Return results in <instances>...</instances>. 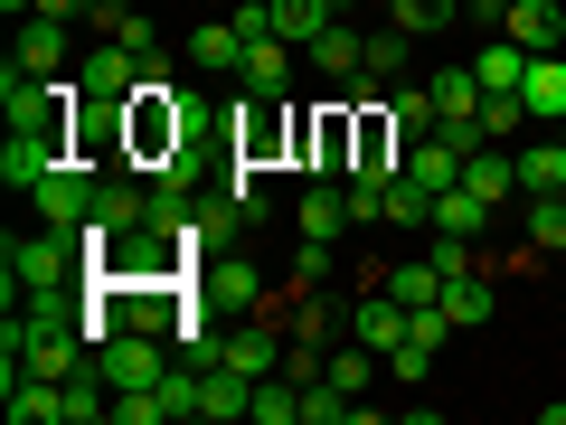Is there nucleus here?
<instances>
[{
    "mask_svg": "<svg viewBox=\"0 0 566 425\" xmlns=\"http://www.w3.org/2000/svg\"><path fill=\"white\" fill-rule=\"evenodd\" d=\"M20 66L57 76V66H66V20H39V10H29V29H20Z\"/></svg>",
    "mask_w": 566,
    "mask_h": 425,
    "instance_id": "5701e85b",
    "label": "nucleus"
},
{
    "mask_svg": "<svg viewBox=\"0 0 566 425\" xmlns=\"http://www.w3.org/2000/svg\"><path fill=\"white\" fill-rule=\"evenodd\" d=\"M95 189H104V170L85 162V152H66V162H57V170H48V180H39V218L76 237V227L95 218Z\"/></svg>",
    "mask_w": 566,
    "mask_h": 425,
    "instance_id": "39448f33",
    "label": "nucleus"
},
{
    "mask_svg": "<svg viewBox=\"0 0 566 425\" xmlns=\"http://www.w3.org/2000/svg\"><path fill=\"white\" fill-rule=\"evenodd\" d=\"M406 180H416L424 199H444V189L463 180V152H453L444 133H416V142H406Z\"/></svg>",
    "mask_w": 566,
    "mask_h": 425,
    "instance_id": "ddd939ff",
    "label": "nucleus"
},
{
    "mask_svg": "<svg viewBox=\"0 0 566 425\" xmlns=\"http://www.w3.org/2000/svg\"><path fill=\"white\" fill-rule=\"evenodd\" d=\"M85 227H104V237H133V227H151V189L104 180V189H95V218H85Z\"/></svg>",
    "mask_w": 566,
    "mask_h": 425,
    "instance_id": "2eb2a0df",
    "label": "nucleus"
},
{
    "mask_svg": "<svg viewBox=\"0 0 566 425\" xmlns=\"http://www.w3.org/2000/svg\"><path fill=\"white\" fill-rule=\"evenodd\" d=\"M387 369H397V387H424V379H434V341H416V331H406V341L387 350Z\"/></svg>",
    "mask_w": 566,
    "mask_h": 425,
    "instance_id": "c756f323",
    "label": "nucleus"
},
{
    "mask_svg": "<svg viewBox=\"0 0 566 425\" xmlns=\"http://www.w3.org/2000/svg\"><path fill=\"white\" fill-rule=\"evenodd\" d=\"M528 123V95H482V142H510Z\"/></svg>",
    "mask_w": 566,
    "mask_h": 425,
    "instance_id": "2f4dec72",
    "label": "nucleus"
},
{
    "mask_svg": "<svg viewBox=\"0 0 566 425\" xmlns=\"http://www.w3.org/2000/svg\"><path fill=\"white\" fill-rule=\"evenodd\" d=\"M444 322H453V331H482V322H491V283H482V274H453V283H444Z\"/></svg>",
    "mask_w": 566,
    "mask_h": 425,
    "instance_id": "393cba45",
    "label": "nucleus"
},
{
    "mask_svg": "<svg viewBox=\"0 0 566 425\" xmlns=\"http://www.w3.org/2000/svg\"><path fill=\"white\" fill-rule=\"evenodd\" d=\"M387 114H397V133H434V85H387Z\"/></svg>",
    "mask_w": 566,
    "mask_h": 425,
    "instance_id": "cd10ccee",
    "label": "nucleus"
},
{
    "mask_svg": "<svg viewBox=\"0 0 566 425\" xmlns=\"http://www.w3.org/2000/svg\"><path fill=\"white\" fill-rule=\"evenodd\" d=\"M463 180L482 189L491 208H501L510 189H520V152H501V142H482V152H463Z\"/></svg>",
    "mask_w": 566,
    "mask_h": 425,
    "instance_id": "6ab92c4d",
    "label": "nucleus"
},
{
    "mask_svg": "<svg viewBox=\"0 0 566 425\" xmlns=\"http://www.w3.org/2000/svg\"><path fill=\"white\" fill-rule=\"evenodd\" d=\"M0 10H10V20H20V10H39V0H0Z\"/></svg>",
    "mask_w": 566,
    "mask_h": 425,
    "instance_id": "4c0bfd02",
    "label": "nucleus"
},
{
    "mask_svg": "<svg viewBox=\"0 0 566 425\" xmlns=\"http://www.w3.org/2000/svg\"><path fill=\"white\" fill-rule=\"evenodd\" d=\"M303 58H312V66H322V76H331V85H349V76H359V66H368V39H359V29H340V20H331V29H322V39H312V48H303Z\"/></svg>",
    "mask_w": 566,
    "mask_h": 425,
    "instance_id": "f3484780",
    "label": "nucleus"
},
{
    "mask_svg": "<svg viewBox=\"0 0 566 425\" xmlns=\"http://www.w3.org/2000/svg\"><path fill=\"white\" fill-rule=\"evenodd\" d=\"M237 76H245V95H283V85H293V48H283V39H255Z\"/></svg>",
    "mask_w": 566,
    "mask_h": 425,
    "instance_id": "aec40b11",
    "label": "nucleus"
},
{
    "mask_svg": "<svg viewBox=\"0 0 566 425\" xmlns=\"http://www.w3.org/2000/svg\"><path fill=\"white\" fill-rule=\"evenodd\" d=\"M520 95H528V123H566V58H528Z\"/></svg>",
    "mask_w": 566,
    "mask_h": 425,
    "instance_id": "a211bd4d",
    "label": "nucleus"
},
{
    "mask_svg": "<svg viewBox=\"0 0 566 425\" xmlns=\"http://www.w3.org/2000/svg\"><path fill=\"white\" fill-rule=\"evenodd\" d=\"M528 246H557L566 256V189H538L528 199Z\"/></svg>",
    "mask_w": 566,
    "mask_h": 425,
    "instance_id": "c85d7f7f",
    "label": "nucleus"
},
{
    "mask_svg": "<svg viewBox=\"0 0 566 425\" xmlns=\"http://www.w3.org/2000/svg\"><path fill=\"white\" fill-rule=\"evenodd\" d=\"M95 369H104V387H151V379H170L161 331H114V341L95 350Z\"/></svg>",
    "mask_w": 566,
    "mask_h": 425,
    "instance_id": "0eeeda50",
    "label": "nucleus"
},
{
    "mask_svg": "<svg viewBox=\"0 0 566 425\" xmlns=\"http://www.w3.org/2000/svg\"><path fill=\"white\" fill-rule=\"evenodd\" d=\"M293 227H303L312 246H340L349 227H359V218H349V189H340V180H312V189H303V208H293Z\"/></svg>",
    "mask_w": 566,
    "mask_h": 425,
    "instance_id": "f8f14e48",
    "label": "nucleus"
},
{
    "mask_svg": "<svg viewBox=\"0 0 566 425\" xmlns=\"http://www.w3.org/2000/svg\"><path fill=\"white\" fill-rule=\"evenodd\" d=\"M199 416H218V425L255 416V379H237V369H218V360H208V369H199Z\"/></svg>",
    "mask_w": 566,
    "mask_h": 425,
    "instance_id": "dca6fc26",
    "label": "nucleus"
},
{
    "mask_svg": "<svg viewBox=\"0 0 566 425\" xmlns=\"http://www.w3.org/2000/svg\"><path fill=\"white\" fill-rule=\"evenodd\" d=\"M472 76H482V95H520V76H528V48H520V39H491L482 58H472Z\"/></svg>",
    "mask_w": 566,
    "mask_h": 425,
    "instance_id": "412c9836",
    "label": "nucleus"
},
{
    "mask_svg": "<svg viewBox=\"0 0 566 425\" xmlns=\"http://www.w3.org/2000/svg\"><path fill=\"white\" fill-rule=\"evenodd\" d=\"M406 48H416V39H406V29H378V39H368V66H359V76H378V85H397V66H406Z\"/></svg>",
    "mask_w": 566,
    "mask_h": 425,
    "instance_id": "7c9ffc66",
    "label": "nucleus"
},
{
    "mask_svg": "<svg viewBox=\"0 0 566 425\" xmlns=\"http://www.w3.org/2000/svg\"><path fill=\"white\" fill-rule=\"evenodd\" d=\"M520 189H528V199H538V189H566V142H557V133L520 152Z\"/></svg>",
    "mask_w": 566,
    "mask_h": 425,
    "instance_id": "b1692460",
    "label": "nucleus"
},
{
    "mask_svg": "<svg viewBox=\"0 0 566 425\" xmlns=\"http://www.w3.org/2000/svg\"><path fill=\"white\" fill-rule=\"evenodd\" d=\"M501 39H520L528 58H557V39H566V0H510V10H501Z\"/></svg>",
    "mask_w": 566,
    "mask_h": 425,
    "instance_id": "9b49d317",
    "label": "nucleus"
},
{
    "mask_svg": "<svg viewBox=\"0 0 566 425\" xmlns=\"http://www.w3.org/2000/svg\"><path fill=\"white\" fill-rule=\"evenodd\" d=\"M406 331H416V312H406L397 293H387V283H378V293H359V303H349V341H368V350H378V360H387V350L406 341Z\"/></svg>",
    "mask_w": 566,
    "mask_h": 425,
    "instance_id": "1a4fd4ad",
    "label": "nucleus"
},
{
    "mask_svg": "<svg viewBox=\"0 0 566 425\" xmlns=\"http://www.w3.org/2000/svg\"><path fill=\"white\" fill-rule=\"evenodd\" d=\"M39 20H85V0H39Z\"/></svg>",
    "mask_w": 566,
    "mask_h": 425,
    "instance_id": "f704fd0d",
    "label": "nucleus"
},
{
    "mask_svg": "<svg viewBox=\"0 0 566 425\" xmlns=\"http://www.w3.org/2000/svg\"><path fill=\"white\" fill-rule=\"evenodd\" d=\"M227 142H237V162H245V170H264L283 142H303V114H283V95H255L237 123H227Z\"/></svg>",
    "mask_w": 566,
    "mask_h": 425,
    "instance_id": "423d86ee",
    "label": "nucleus"
},
{
    "mask_svg": "<svg viewBox=\"0 0 566 425\" xmlns=\"http://www.w3.org/2000/svg\"><path fill=\"white\" fill-rule=\"evenodd\" d=\"M387 20H397L406 39H434V29L463 20V0H387Z\"/></svg>",
    "mask_w": 566,
    "mask_h": 425,
    "instance_id": "a878e982",
    "label": "nucleus"
},
{
    "mask_svg": "<svg viewBox=\"0 0 566 425\" xmlns=\"http://www.w3.org/2000/svg\"><path fill=\"white\" fill-rule=\"evenodd\" d=\"M557 142H566V123H557Z\"/></svg>",
    "mask_w": 566,
    "mask_h": 425,
    "instance_id": "58836bf2",
    "label": "nucleus"
},
{
    "mask_svg": "<svg viewBox=\"0 0 566 425\" xmlns=\"http://www.w3.org/2000/svg\"><path fill=\"white\" fill-rule=\"evenodd\" d=\"M322 29H331L322 0H274V39H283V48H312Z\"/></svg>",
    "mask_w": 566,
    "mask_h": 425,
    "instance_id": "bb28decb",
    "label": "nucleus"
},
{
    "mask_svg": "<svg viewBox=\"0 0 566 425\" xmlns=\"http://www.w3.org/2000/svg\"><path fill=\"white\" fill-rule=\"evenodd\" d=\"M501 10H510V0H472V20H501Z\"/></svg>",
    "mask_w": 566,
    "mask_h": 425,
    "instance_id": "c9c22d12",
    "label": "nucleus"
},
{
    "mask_svg": "<svg viewBox=\"0 0 566 425\" xmlns=\"http://www.w3.org/2000/svg\"><path fill=\"white\" fill-rule=\"evenodd\" d=\"M66 152H76V142H66V123H10V142H0V180L39 199V180L66 162Z\"/></svg>",
    "mask_w": 566,
    "mask_h": 425,
    "instance_id": "20e7f679",
    "label": "nucleus"
},
{
    "mask_svg": "<svg viewBox=\"0 0 566 425\" xmlns=\"http://www.w3.org/2000/svg\"><path fill=\"white\" fill-rule=\"evenodd\" d=\"M264 303V274H255V256H199V274H189V341H218V322L227 312H255Z\"/></svg>",
    "mask_w": 566,
    "mask_h": 425,
    "instance_id": "f257e3e1",
    "label": "nucleus"
},
{
    "mask_svg": "<svg viewBox=\"0 0 566 425\" xmlns=\"http://www.w3.org/2000/svg\"><path fill=\"white\" fill-rule=\"evenodd\" d=\"M331 256H340V246H312V237H303V256H293V283H322V274H331Z\"/></svg>",
    "mask_w": 566,
    "mask_h": 425,
    "instance_id": "72a5a7b5",
    "label": "nucleus"
},
{
    "mask_svg": "<svg viewBox=\"0 0 566 425\" xmlns=\"http://www.w3.org/2000/svg\"><path fill=\"white\" fill-rule=\"evenodd\" d=\"M245 48H255V39L237 29V10H218V20H199V29H189V66H199V76H237V66H245Z\"/></svg>",
    "mask_w": 566,
    "mask_h": 425,
    "instance_id": "9d476101",
    "label": "nucleus"
},
{
    "mask_svg": "<svg viewBox=\"0 0 566 425\" xmlns=\"http://www.w3.org/2000/svg\"><path fill=\"white\" fill-rule=\"evenodd\" d=\"M322 10H331V20H349V10H359V0H322Z\"/></svg>",
    "mask_w": 566,
    "mask_h": 425,
    "instance_id": "e433bc0d",
    "label": "nucleus"
},
{
    "mask_svg": "<svg viewBox=\"0 0 566 425\" xmlns=\"http://www.w3.org/2000/svg\"><path fill=\"white\" fill-rule=\"evenodd\" d=\"M245 425H303V379H293V369L255 379V416H245Z\"/></svg>",
    "mask_w": 566,
    "mask_h": 425,
    "instance_id": "4be33fe9",
    "label": "nucleus"
},
{
    "mask_svg": "<svg viewBox=\"0 0 566 425\" xmlns=\"http://www.w3.org/2000/svg\"><path fill=\"white\" fill-rule=\"evenodd\" d=\"M312 162V180H349V152H359V104L349 95H331V104H312L303 114V142H293Z\"/></svg>",
    "mask_w": 566,
    "mask_h": 425,
    "instance_id": "7ed1b4c3",
    "label": "nucleus"
},
{
    "mask_svg": "<svg viewBox=\"0 0 566 425\" xmlns=\"http://www.w3.org/2000/svg\"><path fill=\"white\" fill-rule=\"evenodd\" d=\"M349 322V312H331V303H303V312H293V341H322L331 350V331H340Z\"/></svg>",
    "mask_w": 566,
    "mask_h": 425,
    "instance_id": "473e14b6",
    "label": "nucleus"
},
{
    "mask_svg": "<svg viewBox=\"0 0 566 425\" xmlns=\"http://www.w3.org/2000/svg\"><path fill=\"white\" fill-rule=\"evenodd\" d=\"M482 227H491V199H482L472 180H453L444 199H434V227H424V237H463V246H472Z\"/></svg>",
    "mask_w": 566,
    "mask_h": 425,
    "instance_id": "4468645a",
    "label": "nucleus"
},
{
    "mask_svg": "<svg viewBox=\"0 0 566 425\" xmlns=\"http://www.w3.org/2000/svg\"><path fill=\"white\" fill-rule=\"evenodd\" d=\"M208 360L237 369V379H274V369H283V341H274V322H255V312H245V331H218V341H208Z\"/></svg>",
    "mask_w": 566,
    "mask_h": 425,
    "instance_id": "6e6552de",
    "label": "nucleus"
},
{
    "mask_svg": "<svg viewBox=\"0 0 566 425\" xmlns=\"http://www.w3.org/2000/svg\"><path fill=\"white\" fill-rule=\"evenodd\" d=\"M66 274H85V246L66 227H39V237H10L0 246V293L29 303V293H66Z\"/></svg>",
    "mask_w": 566,
    "mask_h": 425,
    "instance_id": "f03ea898",
    "label": "nucleus"
}]
</instances>
